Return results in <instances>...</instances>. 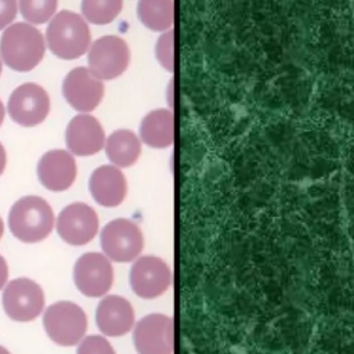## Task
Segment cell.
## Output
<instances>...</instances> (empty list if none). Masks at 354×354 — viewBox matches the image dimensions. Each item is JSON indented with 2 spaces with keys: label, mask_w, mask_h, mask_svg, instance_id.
<instances>
[{
  "label": "cell",
  "mask_w": 354,
  "mask_h": 354,
  "mask_svg": "<svg viewBox=\"0 0 354 354\" xmlns=\"http://www.w3.org/2000/svg\"><path fill=\"white\" fill-rule=\"evenodd\" d=\"M7 221L14 238L24 243H37L53 232L55 217L46 199L26 195L12 203Z\"/></svg>",
  "instance_id": "6da1fadb"
},
{
  "label": "cell",
  "mask_w": 354,
  "mask_h": 354,
  "mask_svg": "<svg viewBox=\"0 0 354 354\" xmlns=\"http://www.w3.org/2000/svg\"><path fill=\"white\" fill-rule=\"evenodd\" d=\"M46 43L41 32L28 22H15L6 28L0 39V55L4 64L17 72L35 69L44 57Z\"/></svg>",
  "instance_id": "7a4b0ae2"
},
{
  "label": "cell",
  "mask_w": 354,
  "mask_h": 354,
  "mask_svg": "<svg viewBox=\"0 0 354 354\" xmlns=\"http://www.w3.org/2000/svg\"><path fill=\"white\" fill-rule=\"evenodd\" d=\"M46 41L50 51L61 59L82 57L91 44L87 21L73 11H59L46 29Z\"/></svg>",
  "instance_id": "3957f363"
},
{
  "label": "cell",
  "mask_w": 354,
  "mask_h": 354,
  "mask_svg": "<svg viewBox=\"0 0 354 354\" xmlns=\"http://www.w3.org/2000/svg\"><path fill=\"white\" fill-rule=\"evenodd\" d=\"M43 328L50 340L57 346H77L87 332V315L73 301H55L43 313Z\"/></svg>",
  "instance_id": "277c9868"
},
{
  "label": "cell",
  "mask_w": 354,
  "mask_h": 354,
  "mask_svg": "<svg viewBox=\"0 0 354 354\" xmlns=\"http://www.w3.org/2000/svg\"><path fill=\"white\" fill-rule=\"evenodd\" d=\"M102 254L111 261L130 263L136 260L144 249V235L133 220L119 217L104 225L100 234Z\"/></svg>",
  "instance_id": "5b68a950"
},
{
  "label": "cell",
  "mask_w": 354,
  "mask_h": 354,
  "mask_svg": "<svg viewBox=\"0 0 354 354\" xmlns=\"http://www.w3.org/2000/svg\"><path fill=\"white\" fill-rule=\"evenodd\" d=\"M44 292L30 278L11 279L1 289V306L6 315L17 322H30L44 311Z\"/></svg>",
  "instance_id": "8992f818"
},
{
  "label": "cell",
  "mask_w": 354,
  "mask_h": 354,
  "mask_svg": "<svg viewBox=\"0 0 354 354\" xmlns=\"http://www.w3.org/2000/svg\"><path fill=\"white\" fill-rule=\"evenodd\" d=\"M88 69L101 80H112L126 72L130 65V48L124 39L108 35L97 39L88 47Z\"/></svg>",
  "instance_id": "52a82bcc"
},
{
  "label": "cell",
  "mask_w": 354,
  "mask_h": 354,
  "mask_svg": "<svg viewBox=\"0 0 354 354\" xmlns=\"http://www.w3.org/2000/svg\"><path fill=\"white\" fill-rule=\"evenodd\" d=\"M76 289L87 297L105 296L113 285V267L111 260L98 252L82 254L72 271Z\"/></svg>",
  "instance_id": "ba28073f"
},
{
  "label": "cell",
  "mask_w": 354,
  "mask_h": 354,
  "mask_svg": "<svg viewBox=\"0 0 354 354\" xmlns=\"http://www.w3.org/2000/svg\"><path fill=\"white\" fill-rule=\"evenodd\" d=\"M171 282L173 274L169 264L158 256H138L129 272L131 290L147 300L162 296Z\"/></svg>",
  "instance_id": "9c48e42d"
},
{
  "label": "cell",
  "mask_w": 354,
  "mask_h": 354,
  "mask_svg": "<svg viewBox=\"0 0 354 354\" xmlns=\"http://www.w3.org/2000/svg\"><path fill=\"white\" fill-rule=\"evenodd\" d=\"M54 225L57 234L65 243L83 246L98 234L100 220L97 212L90 205L73 202L59 212Z\"/></svg>",
  "instance_id": "30bf717a"
},
{
  "label": "cell",
  "mask_w": 354,
  "mask_h": 354,
  "mask_svg": "<svg viewBox=\"0 0 354 354\" xmlns=\"http://www.w3.org/2000/svg\"><path fill=\"white\" fill-rule=\"evenodd\" d=\"M133 328V343L138 354H173L174 322L171 317L148 314Z\"/></svg>",
  "instance_id": "8fae6325"
},
{
  "label": "cell",
  "mask_w": 354,
  "mask_h": 354,
  "mask_svg": "<svg viewBox=\"0 0 354 354\" xmlns=\"http://www.w3.org/2000/svg\"><path fill=\"white\" fill-rule=\"evenodd\" d=\"M62 95L75 111L88 113L104 98V82L91 69L77 66L64 77Z\"/></svg>",
  "instance_id": "7c38bea8"
},
{
  "label": "cell",
  "mask_w": 354,
  "mask_h": 354,
  "mask_svg": "<svg viewBox=\"0 0 354 354\" xmlns=\"http://www.w3.org/2000/svg\"><path fill=\"white\" fill-rule=\"evenodd\" d=\"M7 111L15 123L24 127H33L47 118L50 112V97L41 86L24 83L11 93Z\"/></svg>",
  "instance_id": "4fadbf2b"
},
{
  "label": "cell",
  "mask_w": 354,
  "mask_h": 354,
  "mask_svg": "<svg viewBox=\"0 0 354 354\" xmlns=\"http://www.w3.org/2000/svg\"><path fill=\"white\" fill-rule=\"evenodd\" d=\"M40 184L53 192H62L72 187L77 176L75 156L65 149L47 151L36 167Z\"/></svg>",
  "instance_id": "5bb4252c"
},
{
  "label": "cell",
  "mask_w": 354,
  "mask_h": 354,
  "mask_svg": "<svg viewBox=\"0 0 354 354\" xmlns=\"http://www.w3.org/2000/svg\"><path fill=\"white\" fill-rule=\"evenodd\" d=\"M105 138L102 124L90 113L73 116L65 130L66 148L76 156L95 155L104 148Z\"/></svg>",
  "instance_id": "9a60e30c"
},
{
  "label": "cell",
  "mask_w": 354,
  "mask_h": 354,
  "mask_svg": "<svg viewBox=\"0 0 354 354\" xmlns=\"http://www.w3.org/2000/svg\"><path fill=\"white\" fill-rule=\"evenodd\" d=\"M95 324L102 335L120 337L133 329L136 313L126 297L108 295L100 300L95 308Z\"/></svg>",
  "instance_id": "2e32d148"
},
{
  "label": "cell",
  "mask_w": 354,
  "mask_h": 354,
  "mask_svg": "<svg viewBox=\"0 0 354 354\" xmlns=\"http://www.w3.org/2000/svg\"><path fill=\"white\" fill-rule=\"evenodd\" d=\"M88 191L93 199L104 207L119 206L127 195V180L122 169L113 165L97 167L88 178Z\"/></svg>",
  "instance_id": "e0dca14e"
},
{
  "label": "cell",
  "mask_w": 354,
  "mask_h": 354,
  "mask_svg": "<svg viewBox=\"0 0 354 354\" xmlns=\"http://www.w3.org/2000/svg\"><path fill=\"white\" fill-rule=\"evenodd\" d=\"M140 141L149 148L163 149L174 141V113L167 108L148 112L140 123Z\"/></svg>",
  "instance_id": "ac0fdd59"
},
{
  "label": "cell",
  "mask_w": 354,
  "mask_h": 354,
  "mask_svg": "<svg viewBox=\"0 0 354 354\" xmlns=\"http://www.w3.org/2000/svg\"><path fill=\"white\" fill-rule=\"evenodd\" d=\"M104 149L113 166L124 169L138 160L141 155V141L131 130L118 129L105 138Z\"/></svg>",
  "instance_id": "d6986e66"
},
{
  "label": "cell",
  "mask_w": 354,
  "mask_h": 354,
  "mask_svg": "<svg viewBox=\"0 0 354 354\" xmlns=\"http://www.w3.org/2000/svg\"><path fill=\"white\" fill-rule=\"evenodd\" d=\"M137 15L149 30L166 32L173 29L174 0H138Z\"/></svg>",
  "instance_id": "ffe728a7"
},
{
  "label": "cell",
  "mask_w": 354,
  "mask_h": 354,
  "mask_svg": "<svg viewBox=\"0 0 354 354\" xmlns=\"http://www.w3.org/2000/svg\"><path fill=\"white\" fill-rule=\"evenodd\" d=\"M122 8L123 0H82L83 18L94 25L111 24Z\"/></svg>",
  "instance_id": "44dd1931"
},
{
  "label": "cell",
  "mask_w": 354,
  "mask_h": 354,
  "mask_svg": "<svg viewBox=\"0 0 354 354\" xmlns=\"http://www.w3.org/2000/svg\"><path fill=\"white\" fill-rule=\"evenodd\" d=\"M58 0H19V11L26 22L40 25L48 22L57 11Z\"/></svg>",
  "instance_id": "7402d4cb"
},
{
  "label": "cell",
  "mask_w": 354,
  "mask_h": 354,
  "mask_svg": "<svg viewBox=\"0 0 354 354\" xmlns=\"http://www.w3.org/2000/svg\"><path fill=\"white\" fill-rule=\"evenodd\" d=\"M155 57L167 72L174 71V30L162 32L155 44Z\"/></svg>",
  "instance_id": "603a6c76"
},
{
  "label": "cell",
  "mask_w": 354,
  "mask_h": 354,
  "mask_svg": "<svg viewBox=\"0 0 354 354\" xmlns=\"http://www.w3.org/2000/svg\"><path fill=\"white\" fill-rule=\"evenodd\" d=\"M76 354H116V351L104 336L90 335L79 342Z\"/></svg>",
  "instance_id": "cb8c5ba5"
},
{
  "label": "cell",
  "mask_w": 354,
  "mask_h": 354,
  "mask_svg": "<svg viewBox=\"0 0 354 354\" xmlns=\"http://www.w3.org/2000/svg\"><path fill=\"white\" fill-rule=\"evenodd\" d=\"M17 17V0H0V30Z\"/></svg>",
  "instance_id": "d4e9b609"
},
{
  "label": "cell",
  "mask_w": 354,
  "mask_h": 354,
  "mask_svg": "<svg viewBox=\"0 0 354 354\" xmlns=\"http://www.w3.org/2000/svg\"><path fill=\"white\" fill-rule=\"evenodd\" d=\"M8 279V266L6 259L0 254V290L6 286Z\"/></svg>",
  "instance_id": "484cf974"
},
{
  "label": "cell",
  "mask_w": 354,
  "mask_h": 354,
  "mask_svg": "<svg viewBox=\"0 0 354 354\" xmlns=\"http://www.w3.org/2000/svg\"><path fill=\"white\" fill-rule=\"evenodd\" d=\"M6 165H7V153H6V149H4L3 144L0 142V176L4 173Z\"/></svg>",
  "instance_id": "4316f807"
},
{
  "label": "cell",
  "mask_w": 354,
  "mask_h": 354,
  "mask_svg": "<svg viewBox=\"0 0 354 354\" xmlns=\"http://www.w3.org/2000/svg\"><path fill=\"white\" fill-rule=\"evenodd\" d=\"M167 93H169V95H167V101H169V104H170V106H171V105H173V80H170V82H169Z\"/></svg>",
  "instance_id": "83f0119b"
},
{
  "label": "cell",
  "mask_w": 354,
  "mask_h": 354,
  "mask_svg": "<svg viewBox=\"0 0 354 354\" xmlns=\"http://www.w3.org/2000/svg\"><path fill=\"white\" fill-rule=\"evenodd\" d=\"M4 113H6L4 105H3V102L0 101V126H1V123H3V120H4Z\"/></svg>",
  "instance_id": "f1b7e54d"
},
{
  "label": "cell",
  "mask_w": 354,
  "mask_h": 354,
  "mask_svg": "<svg viewBox=\"0 0 354 354\" xmlns=\"http://www.w3.org/2000/svg\"><path fill=\"white\" fill-rule=\"evenodd\" d=\"M3 232H4V223H3V220H1V217H0V239H1V236H3Z\"/></svg>",
  "instance_id": "f546056e"
},
{
  "label": "cell",
  "mask_w": 354,
  "mask_h": 354,
  "mask_svg": "<svg viewBox=\"0 0 354 354\" xmlns=\"http://www.w3.org/2000/svg\"><path fill=\"white\" fill-rule=\"evenodd\" d=\"M0 354H11L4 346H0Z\"/></svg>",
  "instance_id": "4dcf8cb0"
},
{
  "label": "cell",
  "mask_w": 354,
  "mask_h": 354,
  "mask_svg": "<svg viewBox=\"0 0 354 354\" xmlns=\"http://www.w3.org/2000/svg\"><path fill=\"white\" fill-rule=\"evenodd\" d=\"M0 73H1V62H0Z\"/></svg>",
  "instance_id": "1f68e13d"
}]
</instances>
